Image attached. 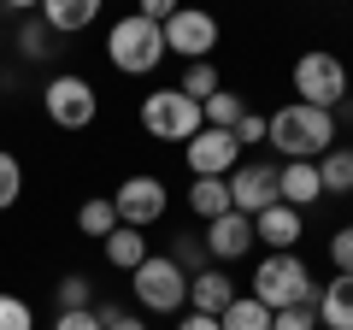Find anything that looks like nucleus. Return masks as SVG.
Instances as JSON below:
<instances>
[{"label": "nucleus", "instance_id": "nucleus-1", "mask_svg": "<svg viewBox=\"0 0 353 330\" xmlns=\"http://www.w3.org/2000/svg\"><path fill=\"white\" fill-rule=\"evenodd\" d=\"M265 148L277 159H318L336 148V113H318L306 101L277 106V113H265Z\"/></svg>", "mask_w": 353, "mask_h": 330}, {"label": "nucleus", "instance_id": "nucleus-2", "mask_svg": "<svg viewBox=\"0 0 353 330\" xmlns=\"http://www.w3.org/2000/svg\"><path fill=\"white\" fill-rule=\"evenodd\" d=\"M106 59H112L124 77L159 71V65L171 59V53H165V24H153V18H141V12H124L112 30H106Z\"/></svg>", "mask_w": 353, "mask_h": 330}, {"label": "nucleus", "instance_id": "nucleus-3", "mask_svg": "<svg viewBox=\"0 0 353 330\" xmlns=\"http://www.w3.org/2000/svg\"><path fill=\"white\" fill-rule=\"evenodd\" d=\"M248 295L277 313V307H312L318 283H312V266L301 260V248H294V254H265L259 266H253Z\"/></svg>", "mask_w": 353, "mask_h": 330}, {"label": "nucleus", "instance_id": "nucleus-4", "mask_svg": "<svg viewBox=\"0 0 353 330\" xmlns=\"http://www.w3.org/2000/svg\"><path fill=\"white\" fill-rule=\"evenodd\" d=\"M347 95H353V71H347V59H341V53L306 48L301 59H294V101L318 106V113H336Z\"/></svg>", "mask_w": 353, "mask_h": 330}, {"label": "nucleus", "instance_id": "nucleus-5", "mask_svg": "<svg viewBox=\"0 0 353 330\" xmlns=\"http://www.w3.org/2000/svg\"><path fill=\"white\" fill-rule=\"evenodd\" d=\"M130 295H136L141 313H189V271L176 266L171 254H148L130 271Z\"/></svg>", "mask_w": 353, "mask_h": 330}, {"label": "nucleus", "instance_id": "nucleus-6", "mask_svg": "<svg viewBox=\"0 0 353 330\" xmlns=\"http://www.w3.org/2000/svg\"><path fill=\"white\" fill-rule=\"evenodd\" d=\"M41 113H48L59 130H88L94 118H101V95H94L88 77L59 71V77H48V89H41Z\"/></svg>", "mask_w": 353, "mask_h": 330}, {"label": "nucleus", "instance_id": "nucleus-7", "mask_svg": "<svg viewBox=\"0 0 353 330\" xmlns=\"http://www.w3.org/2000/svg\"><path fill=\"white\" fill-rule=\"evenodd\" d=\"M141 130H148L153 142H189L194 130H201V101H189V95L176 89H153L148 101H141Z\"/></svg>", "mask_w": 353, "mask_h": 330}, {"label": "nucleus", "instance_id": "nucleus-8", "mask_svg": "<svg viewBox=\"0 0 353 330\" xmlns=\"http://www.w3.org/2000/svg\"><path fill=\"white\" fill-rule=\"evenodd\" d=\"M218 12H206V6H176L171 18H165V53H176L183 65H194V59H212V48H218Z\"/></svg>", "mask_w": 353, "mask_h": 330}, {"label": "nucleus", "instance_id": "nucleus-9", "mask_svg": "<svg viewBox=\"0 0 353 330\" xmlns=\"http://www.w3.org/2000/svg\"><path fill=\"white\" fill-rule=\"evenodd\" d=\"M118 206V224H136V230H153L165 213H171V195H165V177H153V171H136V177L118 183L112 195Z\"/></svg>", "mask_w": 353, "mask_h": 330}, {"label": "nucleus", "instance_id": "nucleus-10", "mask_svg": "<svg viewBox=\"0 0 353 330\" xmlns=\"http://www.w3.org/2000/svg\"><path fill=\"white\" fill-rule=\"evenodd\" d=\"M241 159H248L241 142L230 136V130H212V124H201L189 142H183V165H189V177H230Z\"/></svg>", "mask_w": 353, "mask_h": 330}, {"label": "nucleus", "instance_id": "nucleus-11", "mask_svg": "<svg viewBox=\"0 0 353 330\" xmlns=\"http://www.w3.org/2000/svg\"><path fill=\"white\" fill-rule=\"evenodd\" d=\"M230 206L236 213H265V206H277V165L271 159H241L230 171Z\"/></svg>", "mask_w": 353, "mask_h": 330}, {"label": "nucleus", "instance_id": "nucleus-12", "mask_svg": "<svg viewBox=\"0 0 353 330\" xmlns=\"http://www.w3.org/2000/svg\"><path fill=\"white\" fill-rule=\"evenodd\" d=\"M201 242H206V260H212V266H236V260H248V248H253V218L230 206L224 218L206 224Z\"/></svg>", "mask_w": 353, "mask_h": 330}, {"label": "nucleus", "instance_id": "nucleus-13", "mask_svg": "<svg viewBox=\"0 0 353 330\" xmlns=\"http://www.w3.org/2000/svg\"><path fill=\"white\" fill-rule=\"evenodd\" d=\"M306 236V213H294V206H265V213H253V242H265V254H294Z\"/></svg>", "mask_w": 353, "mask_h": 330}, {"label": "nucleus", "instance_id": "nucleus-14", "mask_svg": "<svg viewBox=\"0 0 353 330\" xmlns=\"http://www.w3.org/2000/svg\"><path fill=\"white\" fill-rule=\"evenodd\" d=\"M277 201L306 213V206L324 201V183H318V159H283L277 165Z\"/></svg>", "mask_w": 353, "mask_h": 330}, {"label": "nucleus", "instance_id": "nucleus-15", "mask_svg": "<svg viewBox=\"0 0 353 330\" xmlns=\"http://www.w3.org/2000/svg\"><path fill=\"white\" fill-rule=\"evenodd\" d=\"M312 313H318V330H353V271H336L330 283H318Z\"/></svg>", "mask_w": 353, "mask_h": 330}, {"label": "nucleus", "instance_id": "nucleus-16", "mask_svg": "<svg viewBox=\"0 0 353 330\" xmlns=\"http://www.w3.org/2000/svg\"><path fill=\"white\" fill-rule=\"evenodd\" d=\"M236 295H241V289H236V278H230L224 266H201V271L189 278V307H194V313H212V318H218Z\"/></svg>", "mask_w": 353, "mask_h": 330}, {"label": "nucleus", "instance_id": "nucleus-17", "mask_svg": "<svg viewBox=\"0 0 353 330\" xmlns=\"http://www.w3.org/2000/svg\"><path fill=\"white\" fill-rule=\"evenodd\" d=\"M101 6L106 0H41L36 18L53 30V36H77V30H88L94 18H101Z\"/></svg>", "mask_w": 353, "mask_h": 330}, {"label": "nucleus", "instance_id": "nucleus-18", "mask_svg": "<svg viewBox=\"0 0 353 330\" xmlns=\"http://www.w3.org/2000/svg\"><path fill=\"white\" fill-rule=\"evenodd\" d=\"M101 248H106V266H118V271H136L141 260L153 254V248H148V230H136V224H118Z\"/></svg>", "mask_w": 353, "mask_h": 330}, {"label": "nucleus", "instance_id": "nucleus-19", "mask_svg": "<svg viewBox=\"0 0 353 330\" xmlns=\"http://www.w3.org/2000/svg\"><path fill=\"white\" fill-rule=\"evenodd\" d=\"M189 213L201 218V224L224 218L230 213V177H194L189 183Z\"/></svg>", "mask_w": 353, "mask_h": 330}, {"label": "nucleus", "instance_id": "nucleus-20", "mask_svg": "<svg viewBox=\"0 0 353 330\" xmlns=\"http://www.w3.org/2000/svg\"><path fill=\"white\" fill-rule=\"evenodd\" d=\"M318 183H324V195H353V142H336L330 153H318Z\"/></svg>", "mask_w": 353, "mask_h": 330}, {"label": "nucleus", "instance_id": "nucleus-21", "mask_svg": "<svg viewBox=\"0 0 353 330\" xmlns=\"http://www.w3.org/2000/svg\"><path fill=\"white\" fill-rule=\"evenodd\" d=\"M241 113H248V101H241L236 89H218V95L201 101V124H212V130H236Z\"/></svg>", "mask_w": 353, "mask_h": 330}, {"label": "nucleus", "instance_id": "nucleus-22", "mask_svg": "<svg viewBox=\"0 0 353 330\" xmlns=\"http://www.w3.org/2000/svg\"><path fill=\"white\" fill-rule=\"evenodd\" d=\"M218 324L224 330H271V307L253 301V295H236V301L218 313Z\"/></svg>", "mask_w": 353, "mask_h": 330}, {"label": "nucleus", "instance_id": "nucleus-23", "mask_svg": "<svg viewBox=\"0 0 353 330\" xmlns=\"http://www.w3.org/2000/svg\"><path fill=\"white\" fill-rule=\"evenodd\" d=\"M77 230H83V236H94V242H106V236L118 230V206L106 201V195L83 201V206H77Z\"/></svg>", "mask_w": 353, "mask_h": 330}, {"label": "nucleus", "instance_id": "nucleus-24", "mask_svg": "<svg viewBox=\"0 0 353 330\" xmlns=\"http://www.w3.org/2000/svg\"><path fill=\"white\" fill-rule=\"evenodd\" d=\"M12 48H18V53H24V59H30V65H41V59H48V53H53V30H48V24H41V18H36V12H30V18H24V24H18V30H12Z\"/></svg>", "mask_w": 353, "mask_h": 330}, {"label": "nucleus", "instance_id": "nucleus-25", "mask_svg": "<svg viewBox=\"0 0 353 330\" xmlns=\"http://www.w3.org/2000/svg\"><path fill=\"white\" fill-rule=\"evenodd\" d=\"M176 89L189 95V101H206V95H218V89H224V77H218V65H212V59H194V65H183Z\"/></svg>", "mask_w": 353, "mask_h": 330}, {"label": "nucleus", "instance_id": "nucleus-26", "mask_svg": "<svg viewBox=\"0 0 353 330\" xmlns=\"http://www.w3.org/2000/svg\"><path fill=\"white\" fill-rule=\"evenodd\" d=\"M18 195H24V165H18L12 148H0V213H12Z\"/></svg>", "mask_w": 353, "mask_h": 330}, {"label": "nucleus", "instance_id": "nucleus-27", "mask_svg": "<svg viewBox=\"0 0 353 330\" xmlns=\"http://www.w3.org/2000/svg\"><path fill=\"white\" fill-rule=\"evenodd\" d=\"M0 330H36V313H30L24 295L0 289Z\"/></svg>", "mask_w": 353, "mask_h": 330}, {"label": "nucleus", "instance_id": "nucleus-28", "mask_svg": "<svg viewBox=\"0 0 353 330\" xmlns=\"http://www.w3.org/2000/svg\"><path fill=\"white\" fill-rule=\"evenodd\" d=\"M77 307H94V283H88L83 271L59 278V313H77Z\"/></svg>", "mask_w": 353, "mask_h": 330}, {"label": "nucleus", "instance_id": "nucleus-29", "mask_svg": "<svg viewBox=\"0 0 353 330\" xmlns=\"http://www.w3.org/2000/svg\"><path fill=\"white\" fill-rule=\"evenodd\" d=\"M171 260L194 278V271L206 266V242H201V236H171Z\"/></svg>", "mask_w": 353, "mask_h": 330}, {"label": "nucleus", "instance_id": "nucleus-30", "mask_svg": "<svg viewBox=\"0 0 353 330\" xmlns=\"http://www.w3.org/2000/svg\"><path fill=\"white\" fill-rule=\"evenodd\" d=\"M230 136L241 142V153H248V148H265V113H253V106H248V113H241V124L230 130Z\"/></svg>", "mask_w": 353, "mask_h": 330}, {"label": "nucleus", "instance_id": "nucleus-31", "mask_svg": "<svg viewBox=\"0 0 353 330\" xmlns=\"http://www.w3.org/2000/svg\"><path fill=\"white\" fill-rule=\"evenodd\" d=\"M271 330H318V313L312 307H277L271 313Z\"/></svg>", "mask_w": 353, "mask_h": 330}, {"label": "nucleus", "instance_id": "nucleus-32", "mask_svg": "<svg viewBox=\"0 0 353 330\" xmlns=\"http://www.w3.org/2000/svg\"><path fill=\"white\" fill-rule=\"evenodd\" d=\"M53 330H106L94 307H77V313H53Z\"/></svg>", "mask_w": 353, "mask_h": 330}, {"label": "nucleus", "instance_id": "nucleus-33", "mask_svg": "<svg viewBox=\"0 0 353 330\" xmlns=\"http://www.w3.org/2000/svg\"><path fill=\"white\" fill-rule=\"evenodd\" d=\"M330 266H336V271H353V224H341L336 236H330Z\"/></svg>", "mask_w": 353, "mask_h": 330}, {"label": "nucleus", "instance_id": "nucleus-34", "mask_svg": "<svg viewBox=\"0 0 353 330\" xmlns=\"http://www.w3.org/2000/svg\"><path fill=\"white\" fill-rule=\"evenodd\" d=\"M176 6H183V0H136V12H141V18H153V24H165Z\"/></svg>", "mask_w": 353, "mask_h": 330}, {"label": "nucleus", "instance_id": "nucleus-35", "mask_svg": "<svg viewBox=\"0 0 353 330\" xmlns=\"http://www.w3.org/2000/svg\"><path fill=\"white\" fill-rule=\"evenodd\" d=\"M176 330H224V324H218L212 313H194V307H189V313L176 318Z\"/></svg>", "mask_w": 353, "mask_h": 330}, {"label": "nucleus", "instance_id": "nucleus-36", "mask_svg": "<svg viewBox=\"0 0 353 330\" xmlns=\"http://www.w3.org/2000/svg\"><path fill=\"white\" fill-rule=\"evenodd\" d=\"M106 330H148V318H136V313H118Z\"/></svg>", "mask_w": 353, "mask_h": 330}, {"label": "nucleus", "instance_id": "nucleus-37", "mask_svg": "<svg viewBox=\"0 0 353 330\" xmlns=\"http://www.w3.org/2000/svg\"><path fill=\"white\" fill-rule=\"evenodd\" d=\"M0 6H6V12H12V18H30V12H36V6H41V0H0Z\"/></svg>", "mask_w": 353, "mask_h": 330}]
</instances>
